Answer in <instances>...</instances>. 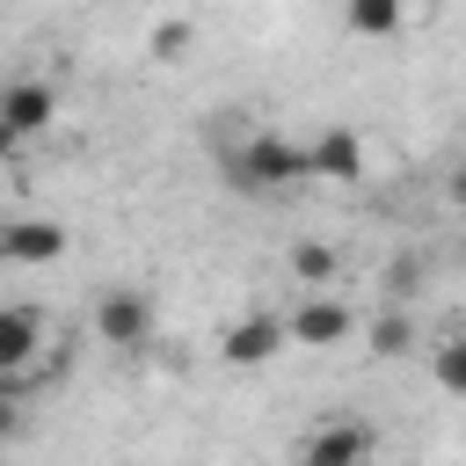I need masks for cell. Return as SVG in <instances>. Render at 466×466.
Here are the masks:
<instances>
[{"label":"cell","instance_id":"obj_10","mask_svg":"<svg viewBox=\"0 0 466 466\" xmlns=\"http://www.w3.org/2000/svg\"><path fill=\"white\" fill-rule=\"evenodd\" d=\"M357 335H364L371 357H408V350H415V313H408V299H393L386 313L357 320Z\"/></svg>","mask_w":466,"mask_h":466},{"label":"cell","instance_id":"obj_13","mask_svg":"<svg viewBox=\"0 0 466 466\" xmlns=\"http://www.w3.org/2000/svg\"><path fill=\"white\" fill-rule=\"evenodd\" d=\"M430 379H437V393L466 400V335H437L430 342Z\"/></svg>","mask_w":466,"mask_h":466},{"label":"cell","instance_id":"obj_17","mask_svg":"<svg viewBox=\"0 0 466 466\" xmlns=\"http://www.w3.org/2000/svg\"><path fill=\"white\" fill-rule=\"evenodd\" d=\"M22 146H29V138H22V131H15V124H7V116H0V160H15V153H22Z\"/></svg>","mask_w":466,"mask_h":466},{"label":"cell","instance_id":"obj_12","mask_svg":"<svg viewBox=\"0 0 466 466\" xmlns=\"http://www.w3.org/2000/svg\"><path fill=\"white\" fill-rule=\"evenodd\" d=\"M284 269H291V284H306V291H320V284H335V269H342V255H335L328 240H299V248L284 255Z\"/></svg>","mask_w":466,"mask_h":466},{"label":"cell","instance_id":"obj_2","mask_svg":"<svg viewBox=\"0 0 466 466\" xmlns=\"http://www.w3.org/2000/svg\"><path fill=\"white\" fill-rule=\"evenodd\" d=\"M284 335H291V350H342V342L357 335V306H350V299H335V284H320V291L291 299Z\"/></svg>","mask_w":466,"mask_h":466},{"label":"cell","instance_id":"obj_11","mask_svg":"<svg viewBox=\"0 0 466 466\" xmlns=\"http://www.w3.org/2000/svg\"><path fill=\"white\" fill-rule=\"evenodd\" d=\"M342 29L364 44H386L408 29V0H342Z\"/></svg>","mask_w":466,"mask_h":466},{"label":"cell","instance_id":"obj_5","mask_svg":"<svg viewBox=\"0 0 466 466\" xmlns=\"http://www.w3.org/2000/svg\"><path fill=\"white\" fill-rule=\"evenodd\" d=\"M306 167H313V182H335V189H350V182H364L371 153H364V138H357L350 124H320V131L306 138Z\"/></svg>","mask_w":466,"mask_h":466},{"label":"cell","instance_id":"obj_16","mask_svg":"<svg viewBox=\"0 0 466 466\" xmlns=\"http://www.w3.org/2000/svg\"><path fill=\"white\" fill-rule=\"evenodd\" d=\"M444 204H451V211H466V160L444 175Z\"/></svg>","mask_w":466,"mask_h":466},{"label":"cell","instance_id":"obj_1","mask_svg":"<svg viewBox=\"0 0 466 466\" xmlns=\"http://www.w3.org/2000/svg\"><path fill=\"white\" fill-rule=\"evenodd\" d=\"M226 182H233V189H248V197H277V189L313 182V167H306V138H284V131H248V138L226 153Z\"/></svg>","mask_w":466,"mask_h":466},{"label":"cell","instance_id":"obj_4","mask_svg":"<svg viewBox=\"0 0 466 466\" xmlns=\"http://www.w3.org/2000/svg\"><path fill=\"white\" fill-rule=\"evenodd\" d=\"M58 109H66L58 80H44V73H15V80H0V116H7L22 138H44V131L58 124Z\"/></svg>","mask_w":466,"mask_h":466},{"label":"cell","instance_id":"obj_6","mask_svg":"<svg viewBox=\"0 0 466 466\" xmlns=\"http://www.w3.org/2000/svg\"><path fill=\"white\" fill-rule=\"evenodd\" d=\"M95 335H102L109 350H146V335H153V299L131 291V284L102 291V299H95Z\"/></svg>","mask_w":466,"mask_h":466},{"label":"cell","instance_id":"obj_14","mask_svg":"<svg viewBox=\"0 0 466 466\" xmlns=\"http://www.w3.org/2000/svg\"><path fill=\"white\" fill-rule=\"evenodd\" d=\"M189 44H197V29H189L182 15L146 29V58H153V66H182V58H189Z\"/></svg>","mask_w":466,"mask_h":466},{"label":"cell","instance_id":"obj_7","mask_svg":"<svg viewBox=\"0 0 466 466\" xmlns=\"http://www.w3.org/2000/svg\"><path fill=\"white\" fill-rule=\"evenodd\" d=\"M36 350H44V313L36 306H0V393H15L36 371Z\"/></svg>","mask_w":466,"mask_h":466},{"label":"cell","instance_id":"obj_9","mask_svg":"<svg viewBox=\"0 0 466 466\" xmlns=\"http://www.w3.org/2000/svg\"><path fill=\"white\" fill-rule=\"evenodd\" d=\"M371 451H379V437L364 422H320V430L299 437V459L306 466H350V459H371Z\"/></svg>","mask_w":466,"mask_h":466},{"label":"cell","instance_id":"obj_15","mask_svg":"<svg viewBox=\"0 0 466 466\" xmlns=\"http://www.w3.org/2000/svg\"><path fill=\"white\" fill-rule=\"evenodd\" d=\"M408 291H415V262H393L386 269V299H408Z\"/></svg>","mask_w":466,"mask_h":466},{"label":"cell","instance_id":"obj_8","mask_svg":"<svg viewBox=\"0 0 466 466\" xmlns=\"http://www.w3.org/2000/svg\"><path fill=\"white\" fill-rule=\"evenodd\" d=\"M66 248H73V233L58 218H0V262L44 269V262H66Z\"/></svg>","mask_w":466,"mask_h":466},{"label":"cell","instance_id":"obj_3","mask_svg":"<svg viewBox=\"0 0 466 466\" xmlns=\"http://www.w3.org/2000/svg\"><path fill=\"white\" fill-rule=\"evenodd\" d=\"M284 350H291L284 313H240V320L218 328V357H226L233 371H255V364H269V357H284Z\"/></svg>","mask_w":466,"mask_h":466}]
</instances>
